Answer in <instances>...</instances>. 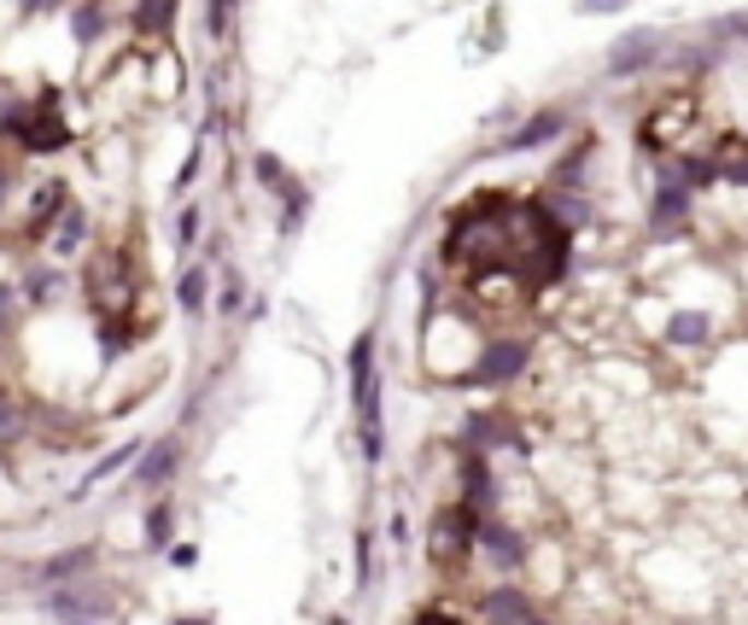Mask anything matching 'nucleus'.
I'll use <instances>...</instances> for the list:
<instances>
[{"label": "nucleus", "instance_id": "0eeeda50", "mask_svg": "<svg viewBox=\"0 0 748 625\" xmlns=\"http://www.w3.org/2000/svg\"><path fill=\"white\" fill-rule=\"evenodd\" d=\"M182 456H187V445H182V433H164V438H147V450L135 456V492H147V497H159V492H170V480L182 474Z\"/></svg>", "mask_w": 748, "mask_h": 625}, {"label": "nucleus", "instance_id": "2f4dec72", "mask_svg": "<svg viewBox=\"0 0 748 625\" xmlns=\"http://www.w3.org/2000/svg\"><path fill=\"white\" fill-rule=\"evenodd\" d=\"M416 625H463L456 614H439V608H428V614H416Z\"/></svg>", "mask_w": 748, "mask_h": 625}, {"label": "nucleus", "instance_id": "a878e982", "mask_svg": "<svg viewBox=\"0 0 748 625\" xmlns=\"http://www.w3.org/2000/svg\"><path fill=\"white\" fill-rule=\"evenodd\" d=\"M304 216H311V188H304V181H299V188L281 199V234H299V223H304Z\"/></svg>", "mask_w": 748, "mask_h": 625}, {"label": "nucleus", "instance_id": "c756f323", "mask_svg": "<svg viewBox=\"0 0 748 625\" xmlns=\"http://www.w3.org/2000/svg\"><path fill=\"white\" fill-rule=\"evenodd\" d=\"M194 562H199L194 544H170V567H194Z\"/></svg>", "mask_w": 748, "mask_h": 625}, {"label": "nucleus", "instance_id": "7c9ffc66", "mask_svg": "<svg viewBox=\"0 0 748 625\" xmlns=\"http://www.w3.org/2000/svg\"><path fill=\"white\" fill-rule=\"evenodd\" d=\"M386 538H393V544H410V520L393 515V527H386Z\"/></svg>", "mask_w": 748, "mask_h": 625}, {"label": "nucleus", "instance_id": "7ed1b4c3", "mask_svg": "<svg viewBox=\"0 0 748 625\" xmlns=\"http://www.w3.org/2000/svg\"><path fill=\"white\" fill-rule=\"evenodd\" d=\"M667 54H673V30H661V24H632V30H620V36L608 42L603 76H608V82L643 76V71H655V64L667 59Z\"/></svg>", "mask_w": 748, "mask_h": 625}, {"label": "nucleus", "instance_id": "ddd939ff", "mask_svg": "<svg viewBox=\"0 0 748 625\" xmlns=\"http://www.w3.org/2000/svg\"><path fill=\"white\" fill-rule=\"evenodd\" d=\"M463 438H468V450H509V445H515V450H526V438L515 433V421H509L503 410H474L468 421H463Z\"/></svg>", "mask_w": 748, "mask_h": 625}, {"label": "nucleus", "instance_id": "6ab92c4d", "mask_svg": "<svg viewBox=\"0 0 748 625\" xmlns=\"http://www.w3.org/2000/svg\"><path fill=\"white\" fill-rule=\"evenodd\" d=\"M176 12H182V0H135L124 24H129L141 42H159V36H170V30H176Z\"/></svg>", "mask_w": 748, "mask_h": 625}, {"label": "nucleus", "instance_id": "c85d7f7f", "mask_svg": "<svg viewBox=\"0 0 748 625\" xmlns=\"http://www.w3.org/2000/svg\"><path fill=\"white\" fill-rule=\"evenodd\" d=\"M580 12H591V19H608V12H626L632 0H573Z\"/></svg>", "mask_w": 748, "mask_h": 625}, {"label": "nucleus", "instance_id": "cd10ccee", "mask_svg": "<svg viewBox=\"0 0 748 625\" xmlns=\"http://www.w3.org/2000/svg\"><path fill=\"white\" fill-rule=\"evenodd\" d=\"M206 134H211V129H199V141H194V152H187V164H182V176H176V193H187V188H194L199 164H206Z\"/></svg>", "mask_w": 748, "mask_h": 625}, {"label": "nucleus", "instance_id": "c9c22d12", "mask_svg": "<svg viewBox=\"0 0 748 625\" xmlns=\"http://www.w3.org/2000/svg\"><path fill=\"white\" fill-rule=\"evenodd\" d=\"M486 625H491V620H486Z\"/></svg>", "mask_w": 748, "mask_h": 625}, {"label": "nucleus", "instance_id": "6e6552de", "mask_svg": "<svg viewBox=\"0 0 748 625\" xmlns=\"http://www.w3.org/2000/svg\"><path fill=\"white\" fill-rule=\"evenodd\" d=\"M89 234H94V211L71 193V199H65V211L54 216V228H47L42 246H47V258L71 263V258H82V251H89Z\"/></svg>", "mask_w": 748, "mask_h": 625}, {"label": "nucleus", "instance_id": "9d476101", "mask_svg": "<svg viewBox=\"0 0 748 625\" xmlns=\"http://www.w3.org/2000/svg\"><path fill=\"white\" fill-rule=\"evenodd\" d=\"M480 555L491 562V573H521L526 555H533V544H526L521 527H509V520L486 515V520H480Z\"/></svg>", "mask_w": 748, "mask_h": 625}, {"label": "nucleus", "instance_id": "2eb2a0df", "mask_svg": "<svg viewBox=\"0 0 748 625\" xmlns=\"http://www.w3.org/2000/svg\"><path fill=\"white\" fill-rule=\"evenodd\" d=\"M112 24H117V12L106 0H77V7H65V30H71V42L82 54H94V47L112 36Z\"/></svg>", "mask_w": 748, "mask_h": 625}, {"label": "nucleus", "instance_id": "f257e3e1", "mask_svg": "<svg viewBox=\"0 0 748 625\" xmlns=\"http://www.w3.org/2000/svg\"><path fill=\"white\" fill-rule=\"evenodd\" d=\"M346 380H351V415H357V445L369 462L386 456V415H381V340L363 328L346 351Z\"/></svg>", "mask_w": 748, "mask_h": 625}, {"label": "nucleus", "instance_id": "f704fd0d", "mask_svg": "<svg viewBox=\"0 0 748 625\" xmlns=\"http://www.w3.org/2000/svg\"><path fill=\"white\" fill-rule=\"evenodd\" d=\"M328 625H346V620H328Z\"/></svg>", "mask_w": 748, "mask_h": 625}, {"label": "nucleus", "instance_id": "dca6fc26", "mask_svg": "<svg viewBox=\"0 0 748 625\" xmlns=\"http://www.w3.org/2000/svg\"><path fill=\"white\" fill-rule=\"evenodd\" d=\"M211 293H217V269L211 263H182L176 275V310L187 322H206L211 316Z\"/></svg>", "mask_w": 748, "mask_h": 625}, {"label": "nucleus", "instance_id": "f03ea898", "mask_svg": "<svg viewBox=\"0 0 748 625\" xmlns=\"http://www.w3.org/2000/svg\"><path fill=\"white\" fill-rule=\"evenodd\" d=\"M538 345L526 333H498V340H480L474 363L463 368V386H480V392H498V386H515L526 368H533Z\"/></svg>", "mask_w": 748, "mask_h": 625}, {"label": "nucleus", "instance_id": "a211bd4d", "mask_svg": "<svg viewBox=\"0 0 748 625\" xmlns=\"http://www.w3.org/2000/svg\"><path fill=\"white\" fill-rule=\"evenodd\" d=\"M65 199H71V188H65L59 176L36 188V199H30V216H24V240H30V246L47 240V228H54V216L65 211Z\"/></svg>", "mask_w": 748, "mask_h": 625}, {"label": "nucleus", "instance_id": "5701e85b", "mask_svg": "<svg viewBox=\"0 0 748 625\" xmlns=\"http://www.w3.org/2000/svg\"><path fill=\"white\" fill-rule=\"evenodd\" d=\"M141 450H147V438H124V445H117L112 456H100V462L89 468V480H82V485H77V492H71V497H82V492H94V485H100V480H112V474H117V468H129V462H135V456H141Z\"/></svg>", "mask_w": 748, "mask_h": 625}, {"label": "nucleus", "instance_id": "393cba45", "mask_svg": "<svg viewBox=\"0 0 748 625\" xmlns=\"http://www.w3.org/2000/svg\"><path fill=\"white\" fill-rule=\"evenodd\" d=\"M234 7H241V0H199V30H206V42L234 36Z\"/></svg>", "mask_w": 748, "mask_h": 625}, {"label": "nucleus", "instance_id": "473e14b6", "mask_svg": "<svg viewBox=\"0 0 748 625\" xmlns=\"http://www.w3.org/2000/svg\"><path fill=\"white\" fill-rule=\"evenodd\" d=\"M170 625H206V620H170Z\"/></svg>", "mask_w": 748, "mask_h": 625}, {"label": "nucleus", "instance_id": "39448f33", "mask_svg": "<svg viewBox=\"0 0 748 625\" xmlns=\"http://www.w3.org/2000/svg\"><path fill=\"white\" fill-rule=\"evenodd\" d=\"M696 188H685L673 170H661L655 176V193H650V205H643V223H650V240H678V234L690 228V216H696Z\"/></svg>", "mask_w": 748, "mask_h": 625}, {"label": "nucleus", "instance_id": "aec40b11", "mask_svg": "<svg viewBox=\"0 0 748 625\" xmlns=\"http://www.w3.org/2000/svg\"><path fill=\"white\" fill-rule=\"evenodd\" d=\"M252 304V286L241 275V263H217V293H211V310L223 316V322H234V316H246Z\"/></svg>", "mask_w": 748, "mask_h": 625}, {"label": "nucleus", "instance_id": "f3484780", "mask_svg": "<svg viewBox=\"0 0 748 625\" xmlns=\"http://www.w3.org/2000/svg\"><path fill=\"white\" fill-rule=\"evenodd\" d=\"M713 333H720V322H713V310L678 304V310L667 316V328H661V340L678 345V351H702V345H713Z\"/></svg>", "mask_w": 748, "mask_h": 625}, {"label": "nucleus", "instance_id": "f8f14e48", "mask_svg": "<svg viewBox=\"0 0 748 625\" xmlns=\"http://www.w3.org/2000/svg\"><path fill=\"white\" fill-rule=\"evenodd\" d=\"M463 503H468V509H480V515H498V503H503L498 468H491L486 450H468L463 456Z\"/></svg>", "mask_w": 748, "mask_h": 625}, {"label": "nucleus", "instance_id": "1a4fd4ad", "mask_svg": "<svg viewBox=\"0 0 748 625\" xmlns=\"http://www.w3.org/2000/svg\"><path fill=\"white\" fill-rule=\"evenodd\" d=\"M19 298H24V310H54L59 293L71 286V275H65V263L59 258H24L19 275Z\"/></svg>", "mask_w": 748, "mask_h": 625}, {"label": "nucleus", "instance_id": "4be33fe9", "mask_svg": "<svg viewBox=\"0 0 748 625\" xmlns=\"http://www.w3.org/2000/svg\"><path fill=\"white\" fill-rule=\"evenodd\" d=\"M538 614V602L526 597V590H515V585H491V597H486V620L491 625H526Z\"/></svg>", "mask_w": 748, "mask_h": 625}, {"label": "nucleus", "instance_id": "4468645a", "mask_svg": "<svg viewBox=\"0 0 748 625\" xmlns=\"http://www.w3.org/2000/svg\"><path fill=\"white\" fill-rule=\"evenodd\" d=\"M94 562H100L94 544H71V550L47 555L42 567H30V585H36V590H54V585H71V579H89Z\"/></svg>", "mask_w": 748, "mask_h": 625}, {"label": "nucleus", "instance_id": "b1692460", "mask_svg": "<svg viewBox=\"0 0 748 625\" xmlns=\"http://www.w3.org/2000/svg\"><path fill=\"white\" fill-rule=\"evenodd\" d=\"M170 538H176V503L164 497H152V509H147V550H170Z\"/></svg>", "mask_w": 748, "mask_h": 625}, {"label": "nucleus", "instance_id": "72a5a7b5", "mask_svg": "<svg viewBox=\"0 0 748 625\" xmlns=\"http://www.w3.org/2000/svg\"><path fill=\"white\" fill-rule=\"evenodd\" d=\"M59 625H94V620H59Z\"/></svg>", "mask_w": 748, "mask_h": 625}, {"label": "nucleus", "instance_id": "20e7f679", "mask_svg": "<svg viewBox=\"0 0 748 625\" xmlns=\"http://www.w3.org/2000/svg\"><path fill=\"white\" fill-rule=\"evenodd\" d=\"M480 509H468L463 497L451 503H439V515H433V532H428V555H433V567H463L474 550H480Z\"/></svg>", "mask_w": 748, "mask_h": 625}, {"label": "nucleus", "instance_id": "bb28decb", "mask_svg": "<svg viewBox=\"0 0 748 625\" xmlns=\"http://www.w3.org/2000/svg\"><path fill=\"white\" fill-rule=\"evenodd\" d=\"M199 228H206V211H199V205H182V211H176V251H194V246H199Z\"/></svg>", "mask_w": 748, "mask_h": 625}, {"label": "nucleus", "instance_id": "423d86ee", "mask_svg": "<svg viewBox=\"0 0 748 625\" xmlns=\"http://www.w3.org/2000/svg\"><path fill=\"white\" fill-rule=\"evenodd\" d=\"M573 129V111L568 106H544V111H526L515 129L498 141V158H526V152H544V146H556L561 134Z\"/></svg>", "mask_w": 748, "mask_h": 625}, {"label": "nucleus", "instance_id": "412c9836", "mask_svg": "<svg viewBox=\"0 0 748 625\" xmlns=\"http://www.w3.org/2000/svg\"><path fill=\"white\" fill-rule=\"evenodd\" d=\"M252 181H258V188H264L269 199H287V193L299 188L293 164H287L281 152H269V146H258V152H252Z\"/></svg>", "mask_w": 748, "mask_h": 625}, {"label": "nucleus", "instance_id": "9b49d317", "mask_svg": "<svg viewBox=\"0 0 748 625\" xmlns=\"http://www.w3.org/2000/svg\"><path fill=\"white\" fill-rule=\"evenodd\" d=\"M47 614H54V620H106L112 597H106V590H94L89 579H71V585L47 590Z\"/></svg>", "mask_w": 748, "mask_h": 625}]
</instances>
